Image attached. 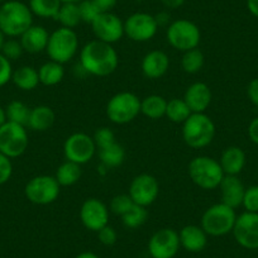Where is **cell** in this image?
<instances>
[{"mask_svg":"<svg viewBox=\"0 0 258 258\" xmlns=\"http://www.w3.org/2000/svg\"><path fill=\"white\" fill-rule=\"evenodd\" d=\"M119 57L113 44L90 41L80 51V66L86 74L106 78L118 69Z\"/></svg>","mask_w":258,"mask_h":258,"instance_id":"obj_1","label":"cell"},{"mask_svg":"<svg viewBox=\"0 0 258 258\" xmlns=\"http://www.w3.org/2000/svg\"><path fill=\"white\" fill-rule=\"evenodd\" d=\"M33 26V13L27 4L18 0H7L0 7V29L6 36L21 37Z\"/></svg>","mask_w":258,"mask_h":258,"instance_id":"obj_2","label":"cell"},{"mask_svg":"<svg viewBox=\"0 0 258 258\" xmlns=\"http://www.w3.org/2000/svg\"><path fill=\"white\" fill-rule=\"evenodd\" d=\"M215 124L205 113H192L182 123V138L188 147L200 150L213 142Z\"/></svg>","mask_w":258,"mask_h":258,"instance_id":"obj_3","label":"cell"},{"mask_svg":"<svg viewBox=\"0 0 258 258\" xmlns=\"http://www.w3.org/2000/svg\"><path fill=\"white\" fill-rule=\"evenodd\" d=\"M187 172L191 181L204 190L218 188L225 176L219 161L209 156H198L192 158L188 163Z\"/></svg>","mask_w":258,"mask_h":258,"instance_id":"obj_4","label":"cell"},{"mask_svg":"<svg viewBox=\"0 0 258 258\" xmlns=\"http://www.w3.org/2000/svg\"><path fill=\"white\" fill-rule=\"evenodd\" d=\"M237 217L235 209L223 203H218L205 210L200 227L210 237H223L233 232Z\"/></svg>","mask_w":258,"mask_h":258,"instance_id":"obj_5","label":"cell"},{"mask_svg":"<svg viewBox=\"0 0 258 258\" xmlns=\"http://www.w3.org/2000/svg\"><path fill=\"white\" fill-rule=\"evenodd\" d=\"M78 51L79 37L74 29L61 27L49 34L46 52L52 61L68 63L76 56Z\"/></svg>","mask_w":258,"mask_h":258,"instance_id":"obj_6","label":"cell"},{"mask_svg":"<svg viewBox=\"0 0 258 258\" xmlns=\"http://www.w3.org/2000/svg\"><path fill=\"white\" fill-rule=\"evenodd\" d=\"M166 38L170 46L177 51L186 52L198 48L202 41L200 28L188 19H177L171 22L166 31Z\"/></svg>","mask_w":258,"mask_h":258,"instance_id":"obj_7","label":"cell"},{"mask_svg":"<svg viewBox=\"0 0 258 258\" xmlns=\"http://www.w3.org/2000/svg\"><path fill=\"white\" fill-rule=\"evenodd\" d=\"M141 114V100L136 94L121 91L109 99L106 115L115 124H126L135 120Z\"/></svg>","mask_w":258,"mask_h":258,"instance_id":"obj_8","label":"cell"},{"mask_svg":"<svg viewBox=\"0 0 258 258\" xmlns=\"http://www.w3.org/2000/svg\"><path fill=\"white\" fill-rule=\"evenodd\" d=\"M61 186L54 176L39 175L34 176L27 182L24 194L28 202L36 205L52 204L59 197Z\"/></svg>","mask_w":258,"mask_h":258,"instance_id":"obj_9","label":"cell"},{"mask_svg":"<svg viewBox=\"0 0 258 258\" xmlns=\"http://www.w3.org/2000/svg\"><path fill=\"white\" fill-rule=\"evenodd\" d=\"M29 140L26 126L7 121L0 126V152L7 157H21L28 148Z\"/></svg>","mask_w":258,"mask_h":258,"instance_id":"obj_10","label":"cell"},{"mask_svg":"<svg viewBox=\"0 0 258 258\" xmlns=\"http://www.w3.org/2000/svg\"><path fill=\"white\" fill-rule=\"evenodd\" d=\"M95 152L96 145L94 138L86 133H74L69 136L63 143L64 158L80 166L93 160Z\"/></svg>","mask_w":258,"mask_h":258,"instance_id":"obj_11","label":"cell"},{"mask_svg":"<svg viewBox=\"0 0 258 258\" xmlns=\"http://www.w3.org/2000/svg\"><path fill=\"white\" fill-rule=\"evenodd\" d=\"M158 24L155 16L137 12L129 16L124 22V34L135 42H147L156 36Z\"/></svg>","mask_w":258,"mask_h":258,"instance_id":"obj_12","label":"cell"},{"mask_svg":"<svg viewBox=\"0 0 258 258\" xmlns=\"http://www.w3.org/2000/svg\"><path fill=\"white\" fill-rule=\"evenodd\" d=\"M180 248L178 232L172 228L157 230L148 240V253L152 258H173Z\"/></svg>","mask_w":258,"mask_h":258,"instance_id":"obj_13","label":"cell"},{"mask_svg":"<svg viewBox=\"0 0 258 258\" xmlns=\"http://www.w3.org/2000/svg\"><path fill=\"white\" fill-rule=\"evenodd\" d=\"M128 194L135 204L147 208L157 200L160 195V183L155 176L141 173L132 180Z\"/></svg>","mask_w":258,"mask_h":258,"instance_id":"obj_14","label":"cell"},{"mask_svg":"<svg viewBox=\"0 0 258 258\" xmlns=\"http://www.w3.org/2000/svg\"><path fill=\"white\" fill-rule=\"evenodd\" d=\"M233 237L242 248L258 249V213L244 212L238 215L233 228Z\"/></svg>","mask_w":258,"mask_h":258,"instance_id":"obj_15","label":"cell"},{"mask_svg":"<svg viewBox=\"0 0 258 258\" xmlns=\"http://www.w3.org/2000/svg\"><path fill=\"white\" fill-rule=\"evenodd\" d=\"M91 28L96 39L109 44L120 41L124 36V22L111 12L99 14L91 23Z\"/></svg>","mask_w":258,"mask_h":258,"instance_id":"obj_16","label":"cell"},{"mask_svg":"<svg viewBox=\"0 0 258 258\" xmlns=\"http://www.w3.org/2000/svg\"><path fill=\"white\" fill-rule=\"evenodd\" d=\"M80 219L86 229L98 233L101 228L109 224L108 207L96 198L86 199L81 205Z\"/></svg>","mask_w":258,"mask_h":258,"instance_id":"obj_17","label":"cell"},{"mask_svg":"<svg viewBox=\"0 0 258 258\" xmlns=\"http://www.w3.org/2000/svg\"><path fill=\"white\" fill-rule=\"evenodd\" d=\"M183 100L192 113H205L213 100V94L205 83H194L186 89Z\"/></svg>","mask_w":258,"mask_h":258,"instance_id":"obj_18","label":"cell"},{"mask_svg":"<svg viewBox=\"0 0 258 258\" xmlns=\"http://www.w3.org/2000/svg\"><path fill=\"white\" fill-rule=\"evenodd\" d=\"M219 188L220 194H222V202L220 203L233 208V209L242 207L245 187L238 176L225 175L220 182Z\"/></svg>","mask_w":258,"mask_h":258,"instance_id":"obj_19","label":"cell"},{"mask_svg":"<svg viewBox=\"0 0 258 258\" xmlns=\"http://www.w3.org/2000/svg\"><path fill=\"white\" fill-rule=\"evenodd\" d=\"M170 69V58L160 49L150 51L142 59L143 75L151 80H156L165 75Z\"/></svg>","mask_w":258,"mask_h":258,"instance_id":"obj_20","label":"cell"},{"mask_svg":"<svg viewBox=\"0 0 258 258\" xmlns=\"http://www.w3.org/2000/svg\"><path fill=\"white\" fill-rule=\"evenodd\" d=\"M178 237H180V244L183 249L191 253H199L207 247L209 235L200 225L188 224L180 230Z\"/></svg>","mask_w":258,"mask_h":258,"instance_id":"obj_21","label":"cell"},{"mask_svg":"<svg viewBox=\"0 0 258 258\" xmlns=\"http://www.w3.org/2000/svg\"><path fill=\"white\" fill-rule=\"evenodd\" d=\"M49 34L42 26H31L21 36V44L28 53H39L46 51Z\"/></svg>","mask_w":258,"mask_h":258,"instance_id":"obj_22","label":"cell"},{"mask_svg":"<svg viewBox=\"0 0 258 258\" xmlns=\"http://www.w3.org/2000/svg\"><path fill=\"white\" fill-rule=\"evenodd\" d=\"M245 153L244 151L237 146H230L225 148L224 152L220 156V166L223 168L224 175L238 176L243 171L245 166Z\"/></svg>","mask_w":258,"mask_h":258,"instance_id":"obj_23","label":"cell"},{"mask_svg":"<svg viewBox=\"0 0 258 258\" xmlns=\"http://www.w3.org/2000/svg\"><path fill=\"white\" fill-rule=\"evenodd\" d=\"M54 111L48 105L34 106L31 110L28 125L34 132H46L54 124Z\"/></svg>","mask_w":258,"mask_h":258,"instance_id":"obj_24","label":"cell"},{"mask_svg":"<svg viewBox=\"0 0 258 258\" xmlns=\"http://www.w3.org/2000/svg\"><path fill=\"white\" fill-rule=\"evenodd\" d=\"M12 81L18 89L23 91H32L39 85L38 70L32 66H21L13 71Z\"/></svg>","mask_w":258,"mask_h":258,"instance_id":"obj_25","label":"cell"},{"mask_svg":"<svg viewBox=\"0 0 258 258\" xmlns=\"http://www.w3.org/2000/svg\"><path fill=\"white\" fill-rule=\"evenodd\" d=\"M39 84L44 86H54L63 80L64 69L63 64L56 61H47L38 69Z\"/></svg>","mask_w":258,"mask_h":258,"instance_id":"obj_26","label":"cell"},{"mask_svg":"<svg viewBox=\"0 0 258 258\" xmlns=\"http://www.w3.org/2000/svg\"><path fill=\"white\" fill-rule=\"evenodd\" d=\"M166 106L167 100L163 96L153 94L141 100V113L147 118L156 120L166 115Z\"/></svg>","mask_w":258,"mask_h":258,"instance_id":"obj_27","label":"cell"},{"mask_svg":"<svg viewBox=\"0 0 258 258\" xmlns=\"http://www.w3.org/2000/svg\"><path fill=\"white\" fill-rule=\"evenodd\" d=\"M99 158H100L103 166L106 168H114L120 166L125 160V150L118 142H114L111 145L105 146L103 148H99Z\"/></svg>","mask_w":258,"mask_h":258,"instance_id":"obj_28","label":"cell"},{"mask_svg":"<svg viewBox=\"0 0 258 258\" xmlns=\"http://www.w3.org/2000/svg\"><path fill=\"white\" fill-rule=\"evenodd\" d=\"M81 166L71 161H64L58 166L54 178L59 186H73L81 178Z\"/></svg>","mask_w":258,"mask_h":258,"instance_id":"obj_29","label":"cell"},{"mask_svg":"<svg viewBox=\"0 0 258 258\" xmlns=\"http://www.w3.org/2000/svg\"><path fill=\"white\" fill-rule=\"evenodd\" d=\"M57 22H59L61 27L74 29L81 23L79 3H62L58 13L56 16Z\"/></svg>","mask_w":258,"mask_h":258,"instance_id":"obj_30","label":"cell"},{"mask_svg":"<svg viewBox=\"0 0 258 258\" xmlns=\"http://www.w3.org/2000/svg\"><path fill=\"white\" fill-rule=\"evenodd\" d=\"M62 3L61 0H29V9L39 18H56Z\"/></svg>","mask_w":258,"mask_h":258,"instance_id":"obj_31","label":"cell"},{"mask_svg":"<svg viewBox=\"0 0 258 258\" xmlns=\"http://www.w3.org/2000/svg\"><path fill=\"white\" fill-rule=\"evenodd\" d=\"M31 110L27 104H24L23 101L19 100H13L8 104V106L6 108L7 113V120L12 121V123L21 124V125L27 126L28 125L29 115H31Z\"/></svg>","mask_w":258,"mask_h":258,"instance_id":"obj_32","label":"cell"},{"mask_svg":"<svg viewBox=\"0 0 258 258\" xmlns=\"http://www.w3.org/2000/svg\"><path fill=\"white\" fill-rule=\"evenodd\" d=\"M191 114H192V111L190 110L183 99L173 98L170 101H167L165 116H167L173 123L182 124Z\"/></svg>","mask_w":258,"mask_h":258,"instance_id":"obj_33","label":"cell"},{"mask_svg":"<svg viewBox=\"0 0 258 258\" xmlns=\"http://www.w3.org/2000/svg\"><path fill=\"white\" fill-rule=\"evenodd\" d=\"M205 57L199 48H194L190 51L182 52L181 58V68L186 74H198L204 68Z\"/></svg>","mask_w":258,"mask_h":258,"instance_id":"obj_34","label":"cell"},{"mask_svg":"<svg viewBox=\"0 0 258 258\" xmlns=\"http://www.w3.org/2000/svg\"><path fill=\"white\" fill-rule=\"evenodd\" d=\"M121 218V223L128 229H137L142 227L148 218L147 208L135 204Z\"/></svg>","mask_w":258,"mask_h":258,"instance_id":"obj_35","label":"cell"},{"mask_svg":"<svg viewBox=\"0 0 258 258\" xmlns=\"http://www.w3.org/2000/svg\"><path fill=\"white\" fill-rule=\"evenodd\" d=\"M135 205L132 198L129 197V194H119L114 197L110 202V212L115 215L123 217L131 208Z\"/></svg>","mask_w":258,"mask_h":258,"instance_id":"obj_36","label":"cell"},{"mask_svg":"<svg viewBox=\"0 0 258 258\" xmlns=\"http://www.w3.org/2000/svg\"><path fill=\"white\" fill-rule=\"evenodd\" d=\"M79 11H80L81 22L91 24L96 19V17L101 13L100 9L96 7L93 0H81L79 3Z\"/></svg>","mask_w":258,"mask_h":258,"instance_id":"obj_37","label":"cell"},{"mask_svg":"<svg viewBox=\"0 0 258 258\" xmlns=\"http://www.w3.org/2000/svg\"><path fill=\"white\" fill-rule=\"evenodd\" d=\"M24 49L22 47L21 41H17V39L12 38V39H6L3 44V48L0 51V53L3 54L6 58H8L9 61H16L18 59L19 57L23 54Z\"/></svg>","mask_w":258,"mask_h":258,"instance_id":"obj_38","label":"cell"},{"mask_svg":"<svg viewBox=\"0 0 258 258\" xmlns=\"http://www.w3.org/2000/svg\"><path fill=\"white\" fill-rule=\"evenodd\" d=\"M242 207L245 212L258 213V185H252L245 188Z\"/></svg>","mask_w":258,"mask_h":258,"instance_id":"obj_39","label":"cell"},{"mask_svg":"<svg viewBox=\"0 0 258 258\" xmlns=\"http://www.w3.org/2000/svg\"><path fill=\"white\" fill-rule=\"evenodd\" d=\"M93 138L96 145V150L115 142V135H114L113 131L110 128H108V126H101V128L96 129Z\"/></svg>","mask_w":258,"mask_h":258,"instance_id":"obj_40","label":"cell"},{"mask_svg":"<svg viewBox=\"0 0 258 258\" xmlns=\"http://www.w3.org/2000/svg\"><path fill=\"white\" fill-rule=\"evenodd\" d=\"M12 76H13L12 62L0 53V88H3L9 81H12Z\"/></svg>","mask_w":258,"mask_h":258,"instance_id":"obj_41","label":"cell"},{"mask_svg":"<svg viewBox=\"0 0 258 258\" xmlns=\"http://www.w3.org/2000/svg\"><path fill=\"white\" fill-rule=\"evenodd\" d=\"M13 173V165L12 160L6 155L0 152V186L8 182Z\"/></svg>","mask_w":258,"mask_h":258,"instance_id":"obj_42","label":"cell"},{"mask_svg":"<svg viewBox=\"0 0 258 258\" xmlns=\"http://www.w3.org/2000/svg\"><path fill=\"white\" fill-rule=\"evenodd\" d=\"M98 238L101 244L106 245V247H110V245H114L116 243L118 234H116V230L108 224L99 230Z\"/></svg>","mask_w":258,"mask_h":258,"instance_id":"obj_43","label":"cell"},{"mask_svg":"<svg viewBox=\"0 0 258 258\" xmlns=\"http://www.w3.org/2000/svg\"><path fill=\"white\" fill-rule=\"evenodd\" d=\"M247 95L253 105L258 106V79H253L247 88Z\"/></svg>","mask_w":258,"mask_h":258,"instance_id":"obj_44","label":"cell"},{"mask_svg":"<svg viewBox=\"0 0 258 258\" xmlns=\"http://www.w3.org/2000/svg\"><path fill=\"white\" fill-rule=\"evenodd\" d=\"M94 3L96 4L99 9H100L101 13H108L111 12V9L116 6L118 0H93Z\"/></svg>","mask_w":258,"mask_h":258,"instance_id":"obj_45","label":"cell"},{"mask_svg":"<svg viewBox=\"0 0 258 258\" xmlns=\"http://www.w3.org/2000/svg\"><path fill=\"white\" fill-rule=\"evenodd\" d=\"M248 137L254 145H258V116L253 119L248 125Z\"/></svg>","mask_w":258,"mask_h":258,"instance_id":"obj_46","label":"cell"},{"mask_svg":"<svg viewBox=\"0 0 258 258\" xmlns=\"http://www.w3.org/2000/svg\"><path fill=\"white\" fill-rule=\"evenodd\" d=\"M155 18H156V22H157L158 27L170 26V16H168L167 13H165V12H162V13L155 16Z\"/></svg>","mask_w":258,"mask_h":258,"instance_id":"obj_47","label":"cell"},{"mask_svg":"<svg viewBox=\"0 0 258 258\" xmlns=\"http://www.w3.org/2000/svg\"><path fill=\"white\" fill-rule=\"evenodd\" d=\"M161 3L170 9H177L185 3V0H161Z\"/></svg>","mask_w":258,"mask_h":258,"instance_id":"obj_48","label":"cell"},{"mask_svg":"<svg viewBox=\"0 0 258 258\" xmlns=\"http://www.w3.org/2000/svg\"><path fill=\"white\" fill-rule=\"evenodd\" d=\"M247 8L253 17L258 18V0H247Z\"/></svg>","mask_w":258,"mask_h":258,"instance_id":"obj_49","label":"cell"},{"mask_svg":"<svg viewBox=\"0 0 258 258\" xmlns=\"http://www.w3.org/2000/svg\"><path fill=\"white\" fill-rule=\"evenodd\" d=\"M75 258H100L98 254H95L94 252H81L76 255Z\"/></svg>","mask_w":258,"mask_h":258,"instance_id":"obj_50","label":"cell"},{"mask_svg":"<svg viewBox=\"0 0 258 258\" xmlns=\"http://www.w3.org/2000/svg\"><path fill=\"white\" fill-rule=\"evenodd\" d=\"M7 113H6V109L3 106H0V126L3 125V124L7 123Z\"/></svg>","mask_w":258,"mask_h":258,"instance_id":"obj_51","label":"cell"},{"mask_svg":"<svg viewBox=\"0 0 258 258\" xmlns=\"http://www.w3.org/2000/svg\"><path fill=\"white\" fill-rule=\"evenodd\" d=\"M4 42H6V34H4L3 31L0 29V51H2V48H3Z\"/></svg>","mask_w":258,"mask_h":258,"instance_id":"obj_52","label":"cell"},{"mask_svg":"<svg viewBox=\"0 0 258 258\" xmlns=\"http://www.w3.org/2000/svg\"><path fill=\"white\" fill-rule=\"evenodd\" d=\"M81 0H61V3H80Z\"/></svg>","mask_w":258,"mask_h":258,"instance_id":"obj_53","label":"cell"},{"mask_svg":"<svg viewBox=\"0 0 258 258\" xmlns=\"http://www.w3.org/2000/svg\"><path fill=\"white\" fill-rule=\"evenodd\" d=\"M7 0H0V4H3V3H6Z\"/></svg>","mask_w":258,"mask_h":258,"instance_id":"obj_54","label":"cell"}]
</instances>
